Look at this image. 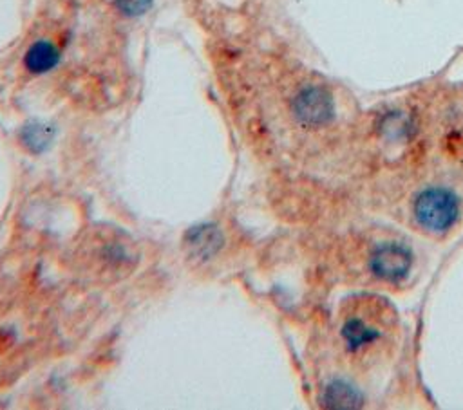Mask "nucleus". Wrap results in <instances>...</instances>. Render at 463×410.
Listing matches in <instances>:
<instances>
[{"label": "nucleus", "instance_id": "1", "mask_svg": "<svg viewBox=\"0 0 463 410\" xmlns=\"http://www.w3.org/2000/svg\"><path fill=\"white\" fill-rule=\"evenodd\" d=\"M391 331V309L376 298H362L342 316L340 338L345 352L356 359H371Z\"/></svg>", "mask_w": 463, "mask_h": 410}, {"label": "nucleus", "instance_id": "2", "mask_svg": "<svg viewBox=\"0 0 463 410\" xmlns=\"http://www.w3.org/2000/svg\"><path fill=\"white\" fill-rule=\"evenodd\" d=\"M289 114L306 130H318L333 123L336 103L331 89L318 81H304L289 98Z\"/></svg>", "mask_w": 463, "mask_h": 410}, {"label": "nucleus", "instance_id": "3", "mask_svg": "<svg viewBox=\"0 0 463 410\" xmlns=\"http://www.w3.org/2000/svg\"><path fill=\"white\" fill-rule=\"evenodd\" d=\"M412 213L425 231L445 233L459 219V199L449 188L429 186L416 195Z\"/></svg>", "mask_w": 463, "mask_h": 410}, {"label": "nucleus", "instance_id": "4", "mask_svg": "<svg viewBox=\"0 0 463 410\" xmlns=\"http://www.w3.org/2000/svg\"><path fill=\"white\" fill-rule=\"evenodd\" d=\"M412 266L409 247L398 242H383L371 255V271L385 282H400L407 276Z\"/></svg>", "mask_w": 463, "mask_h": 410}, {"label": "nucleus", "instance_id": "5", "mask_svg": "<svg viewBox=\"0 0 463 410\" xmlns=\"http://www.w3.org/2000/svg\"><path fill=\"white\" fill-rule=\"evenodd\" d=\"M61 61V49L49 38L31 42L22 56V65L31 76H43L52 72Z\"/></svg>", "mask_w": 463, "mask_h": 410}, {"label": "nucleus", "instance_id": "6", "mask_svg": "<svg viewBox=\"0 0 463 410\" xmlns=\"http://www.w3.org/2000/svg\"><path fill=\"white\" fill-rule=\"evenodd\" d=\"M184 242L194 256L206 260V258H212L221 249L222 233L215 224L203 222L186 231Z\"/></svg>", "mask_w": 463, "mask_h": 410}, {"label": "nucleus", "instance_id": "7", "mask_svg": "<svg viewBox=\"0 0 463 410\" xmlns=\"http://www.w3.org/2000/svg\"><path fill=\"white\" fill-rule=\"evenodd\" d=\"M52 139L54 128L45 121L33 119L20 128V143L25 146V150H29L34 155L47 152L52 144Z\"/></svg>", "mask_w": 463, "mask_h": 410}, {"label": "nucleus", "instance_id": "8", "mask_svg": "<svg viewBox=\"0 0 463 410\" xmlns=\"http://www.w3.org/2000/svg\"><path fill=\"white\" fill-rule=\"evenodd\" d=\"M322 401L326 406H333V408L360 406V396L354 392V388H351L349 385H345L342 381L329 383L324 388Z\"/></svg>", "mask_w": 463, "mask_h": 410}, {"label": "nucleus", "instance_id": "9", "mask_svg": "<svg viewBox=\"0 0 463 410\" xmlns=\"http://www.w3.org/2000/svg\"><path fill=\"white\" fill-rule=\"evenodd\" d=\"M112 7L123 18H141L154 7V0H112Z\"/></svg>", "mask_w": 463, "mask_h": 410}]
</instances>
